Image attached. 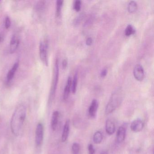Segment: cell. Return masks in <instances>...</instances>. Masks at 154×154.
<instances>
[{"label":"cell","instance_id":"cell-24","mask_svg":"<svg viewBox=\"0 0 154 154\" xmlns=\"http://www.w3.org/2000/svg\"><path fill=\"white\" fill-rule=\"evenodd\" d=\"M84 15L83 14H80L79 16H78L77 18H76L75 20L74 24L75 26H78L80 25V23L82 22V20L83 19Z\"/></svg>","mask_w":154,"mask_h":154},{"label":"cell","instance_id":"cell-7","mask_svg":"<svg viewBox=\"0 0 154 154\" xmlns=\"http://www.w3.org/2000/svg\"><path fill=\"white\" fill-rule=\"evenodd\" d=\"M99 107V103L97 100L94 99L92 101L91 105L88 109V115L91 118H94L96 117V112Z\"/></svg>","mask_w":154,"mask_h":154},{"label":"cell","instance_id":"cell-1","mask_svg":"<svg viewBox=\"0 0 154 154\" xmlns=\"http://www.w3.org/2000/svg\"><path fill=\"white\" fill-rule=\"evenodd\" d=\"M26 110L23 105L17 107L13 113L11 122V128L12 133L15 136L19 135L26 117Z\"/></svg>","mask_w":154,"mask_h":154},{"label":"cell","instance_id":"cell-6","mask_svg":"<svg viewBox=\"0 0 154 154\" xmlns=\"http://www.w3.org/2000/svg\"><path fill=\"white\" fill-rule=\"evenodd\" d=\"M133 75L137 81L141 82L143 81L145 76L144 68L141 65H136L133 70Z\"/></svg>","mask_w":154,"mask_h":154},{"label":"cell","instance_id":"cell-16","mask_svg":"<svg viewBox=\"0 0 154 154\" xmlns=\"http://www.w3.org/2000/svg\"><path fill=\"white\" fill-rule=\"evenodd\" d=\"M63 1L59 0L57 1L56 2V16L57 19L61 17V13H62V7L63 6Z\"/></svg>","mask_w":154,"mask_h":154},{"label":"cell","instance_id":"cell-3","mask_svg":"<svg viewBox=\"0 0 154 154\" xmlns=\"http://www.w3.org/2000/svg\"><path fill=\"white\" fill-rule=\"evenodd\" d=\"M59 62L58 59L57 58L56 60L55 63L54 78H53L52 86H51L50 94H49V100H48V103L49 104L52 103L54 99L57 84H58L59 74V62Z\"/></svg>","mask_w":154,"mask_h":154},{"label":"cell","instance_id":"cell-11","mask_svg":"<svg viewBox=\"0 0 154 154\" xmlns=\"http://www.w3.org/2000/svg\"><path fill=\"white\" fill-rule=\"evenodd\" d=\"M72 79L71 77L69 76L67 79V82L64 88L63 93V100H66L68 99L70 92L71 91V87H72Z\"/></svg>","mask_w":154,"mask_h":154},{"label":"cell","instance_id":"cell-9","mask_svg":"<svg viewBox=\"0 0 154 154\" xmlns=\"http://www.w3.org/2000/svg\"><path fill=\"white\" fill-rule=\"evenodd\" d=\"M126 128L123 126H121L118 129L116 134V140L119 143H121L124 141L126 137Z\"/></svg>","mask_w":154,"mask_h":154},{"label":"cell","instance_id":"cell-26","mask_svg":"<svg viewBox=\"0 0 154 154\" xmlns=\"http://www.w3.org/2000/svg\"><path fill=\"white\" fill-rule=\"evenodd\" d=\"M11 25V22L10 19L9 17H7L5 20V27L8 29L10 27Z\"/></svg>","mask_w":154,"mask_h":154},{"label":"cell","instance_id":"cell-25","mask_svg":"<svg viewBox=\"0 0 154 154\" xmlns=\"http://www.w3.org/2000/svg\"><path fill=\"white\" fill-rule=\"evenodd\" d=\"M88 153L89 154H95V149L93 145L91 144H89L88 146Z\"/></svg>","mask_w":154,"mask_h":154},{"label":"cell","instance_id":"cell-8","mask_svg":"<svg viewBox=\"0 0 154 154\" xmlns=\"http://www.w3.org/2000/svg\"><path fill=\"white\" fill-rule=\"evenodd\" d=\"M144 127L143 122L140 119H137L131 122V129L135 132H140L142 130Z\"/></svg>","mask_w":154,"mask_h":154},{"label":"cell","instance_id":"cell-19","mask_svg":"<svg viewBox=\"0 0 154 154\" xmlns=\"http://www.w3.org/2000/svg\"><path fill=\"white\" fill-rule=\"evenodd\" d=\"M103 135L101 132L100 131H96L93 137V140L96 144H100L102 141Z\"/></svg>","mask_w":154,"mask_h":154},{"label":"cell","instance_id":"cell-22","mask_svg":"<svg viewBox=\"0 0 154 154\" xmlns=\"http://www.w3.org/2000/svg\"><path fill=\"white\" fill-rule=\"evenodd\" d=\"M45 5V1H39L36 4L35 8L37 11H41L44 9Z\"/></svg>","mask_w":154,"mask_h":154},{"label":"cell","instance_id":"cell-29","mask_svg":"<svg viewBox=\"0 0 154 154\" xmlns=\"http://www.w3.org/2000/svg\"><path fill=\"white\" fill-rule=\"evenodd\" d=\"M67 64H68L67 60L66 59H64L63 62H62V66H63V69H66L67 67Z\"/></svg>","mask_w":154,"mask_h":154},{"label":"cell","instance_id":"cell-30","mask_svg":"<svg viewBox=\"0 0 154 154\" xmlns=\"http://www.w3.org/2000/svg\"><path fill=\"white\" fill-rule=\"evenodd\" d=\"M4 35L3 34L0 33V42H3L4 40Z\"/></svg>","mask_w":154,"mask_h":154},{"label":"cell","instance_id":"cell-14","mask_svg":"<svg viewBox=\"0 0 154 154\" xmlns=\"http://www.w3.org/2000/svg\"><path fill=\"white\" fill-rule=\"evenodd\" d=\"M59 113L58 111H54L52 115L51 119V128L53 131L56 130L57 123H58V118H59Z\"/></svg>","mask_w":154,"mask_h":154},{"label":"cell","instance_id":"cell-31","mask_svg":"<svg viewBox=\"0 0 154 154\" xmlns=\"http://www.w3.org/2000/svg\"><path fill=\"white\" fill-rule=\"evenodd\" d=\"M100 154H108V152L106 151H105V150H104V151L103 150V151L101 152Z\"/></svg>","mask_w":154,"mask_h":154},{"label":"cell","instance_id":"cell-12","mask_svg":"<svg viewBox=\"0 0 154 154\" xmlns=\"http://www.w3.org/2000/svg\"><path fill=\"white\" fill-rule=\"evenodd\" d=\"M70 120H67L65 123L63 129L62 136V141L63 142H65L68 138L69 131H70Z\"/></svg>","mask_w":154,"mask_h":154},{"label":"cell","instance_id":"cell-18","mask_svg":"<svg viewBox=\"0 0 154 154\" xmlns=\"http://www.w3.org/2000/svg\"><path fill=\"white\" fill-rule=\"evenodd\" d=\"M77 83H78V74L77 73H75L73 79L72 81V87H71V91L73 94H75L76 92V89H77Z\"/></svg>","mask_w":154,"mask_h":154},{"label":"cell","instance_id":"cell-28","mask_svg":"<svg viewBox=\"0 0 154 154\" xmlns=\"http://www.w3.org/2000/svg\"><path fill=\"white\" fill-rule=\"evenodd\" d=\"M107 74V69L104 68L103 69L102 71L101 72L100 76L102 78H103V77L106 76V75Z\"/></svg>","mask_w":154,"mask_h":154},{"label":"cell","instance_id":"cell-23","mask_svg":"<svg viewBox=\"0 0 154 154\" xmlns=\"http://www.w3.org/2000/svg\"><path fill=\"white\" fill-rule=\"evenodd\" d=\"M81 5H82V2L81 1L77 0L74 3V9L76 12H78L81 10Z\"/></svg>","mask_w":154,"mask_h":154},{"label":"cell","instance_id":"cell-4","mask_svg":"<svg viewBox=\"0 0 154 154\" xmlns=\"http://www.w3.org/2000/svg\"><path fill=\"white\" fill-rule=\"evenodd\" d=\"M48 40L45 42H41L39 45V55L41 61L45 65L48 66Z\"/></svg>","mask_w":154,"mask_h":154},{"label":"cell","instance_id":"cell-5","mask_svg":"<svg viewBox=\"0 0 154 154\" xmlns=\"http://www.w3.org/2000/svg\"><path fill=\"white\" fill-rule=\"evenodd\" d=\"M44 138V127L43 124L39 123L37 126L35 132V143L36 146H40L43 142Z\"/></svg>","mask_w":154,"mask_h":154},{"label":"cell","instance_id":"cell-2","mask_svg":"<svg viewBox=\"0 0 154 154\" xmlns=\"http://www.w3.org/2000/svg\"><path fill=\"white\" fill-rule=\"evenodd\" d=\"M123 92L121 88H118L112 94L105 108V113L109 114L113 112L122 102Z\"/></svg>","mask_w":154,"mask_h":154},{"label":"cell","instance_id":"cell-27","mask_svg":"<svg viewBox=\"0 0 154 154\" xmlns=\"http://www.w3.org/2000/svg\"><path fill=\"white\" fill-rule=\"evenodd\" d=\"M93 39L89 37L86 39V45L87 46H91L92 45Z\"/></svg>","mask_w":154,"mask_h":154},{"label":"cell","instance_id":"cell-21","mask_svg":"<svg viewBox=\"0 0 154 154\" xmlns=\"http://www.w3.org/2000/svg\"><path fill=\"white\" fill-rule=\"evenodd\" d=\"M80 145L78 143H74L72 146V151L73 154H79L80 152Z\"/></svg>","mask_w":154,"mask_h":154},{"label":"cell","instance_id":"cell-10","mask_svg":"<svg viewBox=\"0 0 154 154\" xmlns=\"http://www.w3.org/2000/svg\"><path fill=\"white\" fill-rule=\"evenodd\" d=\"M20 40L16 35L12 36L10 42V52L11 54H13L16 52L19 45Z\"/></svg>","mask_w":154,"mask_h":154},{"label":"cell","instance_id":"cell-17","mask_svg":"<svg viewBox=\"0 0 154 154\" xmlns=\"http://www.w3.org/2000/svg\"><path fill=\"white\" fill-rule=\"evenodd\" d=\"M138 8L137 4L136 2L132 1L129 3L128 7V11L129 13H133L137 11Z\"/></svg>","mask_w":154,"mask_h":154},{"label":"cell","instance_id":"cell-13","mask_svg":"<svg viewBox=\"0 0 154 154\" xmlns=\"http://www.w3.org/2000/svg\"><path fill=\"white\" fill-rule=\"evenodd\" d=\"M106 131L109 135H112L115 131V124L111 120L108 119L106 121L105 126Z\"/></svg>","mask_w":154,"mask_h":154},{"label":"cell","instance_id":"cell-20","mask_svg":"<svg viewBox=\"0 0 154 154\" xmlns=\"http://www.w3.org/2000/svg\"><path fill=\"white\" fill-rule=\"evenodd\" d=\"M135 29H134L133 27L132 26V25H128V26H127V27H126V29H125V35H126V36H130L131 35L135 34Z\"/></svg>","mask_w":154,"mask_h":154},{"label":"cell","instance_id":"cell-15","mask_svg":"<svg viewBox=\"0 0 154 154\" xmlns=\"http://www.w3.org/2000/svg\"><path fill=\"white\" fill-rule=\"evenodd\" d=\"M18 67V63H16L14 64L12 68L9 71L7 76V81L8 82H11L14 78L15 74L16 73V72H17Z\"/></svg>","mask_w":154,"mask_h":154}]
</instances>
